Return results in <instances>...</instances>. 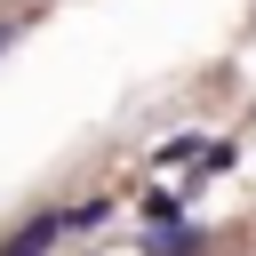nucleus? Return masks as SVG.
<instances>
[{
    "instance_id": "1",
    "label": "nucleus",
    "mask_w": 256,
    "mask_h": 256,
    "mask_svg": "<svg viewBox=\"0 0 256 256\" xmlns=\"http://www.w3.org/2000/svg\"><path fill=\"white\" fill-rule=\"evenodd\" d=\"M64 232H72V216H32V224H16V248H48Z\"/></svg>"
},
{
    "instance_id": "2",
    "label": "nucleus",
    "mask_w": 256,
    "mask_h": 256,
    "mask_svg": "<svg viewBox=\"0 0 256 256\" xmlns=\"http://www.w3.org/2000/svg\"><path fill=\"white\" fill-rule=\"evenodd\" d=\"M8 40H16V32H8V24H0V48H8Z\"/></svg>"
}]
</instances>
